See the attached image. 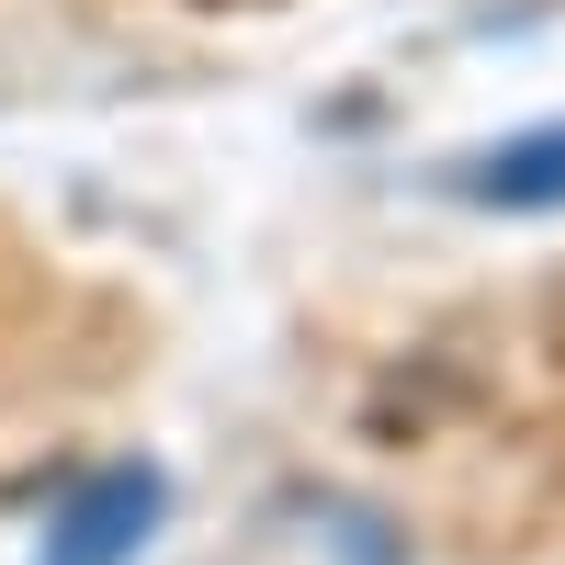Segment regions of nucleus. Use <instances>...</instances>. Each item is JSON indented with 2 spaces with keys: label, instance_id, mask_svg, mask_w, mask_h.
I'll return each mask as SVG.
<instances>
[{
  "label": "nucleus",
  "instance_id": "nucleus-2",
  "mask_svg": "<svg viewBox=\"0 0 565 565\" xmlns=\"http://www.w3.org/2000/svg\"><path fill=\"white\" fill-rule=\"evenodd\" d=\"M452 193L487 204V215H543V204H565V125H532V136L476 148V159L452 170Z\"/></svg>",
  "mask_w": 565,
  "mask_h": 565
},
{
  "label": "nucleus",
  "instance_id": "nucleus-1",
  "mask_svg": "<svg viewBox=\"0 0 565 565\" xmlns=\"http://www.w3.org/2000/svg\"><path fill=\"white\" fill-rule=\"evenodd\" d=\"M159 521H170V476H159V463L148 452L103 463V476H79L68 509L45 521V565H136L159 543Z\"/></svg>",
  "mask_w": 565,
  "mask_h": 565
}]
</instances>
